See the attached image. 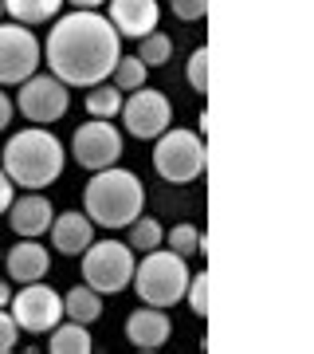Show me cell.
I'll list each match as a JSON object with an SVG mask.
<instances>
[{"label": "cell", "mask_w": 314, "mask_h": 354, "mask_svg": "<svg viewBox=\"0 0 314 354\" xmlns=\"http://www.w3.org/2000/svg\"><path fill=\"white\" fill-rule=\"evenodd\" d=\"M16 201V185H12V177L0 169V213H8V205Z\"/></svg>", "instance_id": "obj_29"}, {"label": "cell", "mask_w": 314, "mask_h": 354, "mask_svg": "<svg viewBox=\"0 0 314 354\" xmlns=\"http://www.w3.org/2000/svg\"><path fill=\"white\" fill-rule=\"evenodd\" d=\"M8 311H12L20 330H28V335H48L63 319V295L36 279V283H24V291H16Z\"/></svg>", "instance_id": "obj_10"}, {"label": "cell", "mask_w": 314, "mask_h": 354, "mask_svg": "<svg viewBox=\"0 0 314 354\" xmlns=\"http://www.w3.org/2000/svg\"><path fill=\"white\" fill-rule=\"evenodd\" d=\"M0 12H4V0H0Z\"/></svg>", "instance_id": "obj_33"}, {"label": "cell", "mask_w": 314, "mask_h": 354, "mask_svg": "<svg viewBox=\"0 0 314 354\" xmlns=\"http://www.w3.org/2000/svg\"><path fill=\"white\" fill-rule=\"evenodd\" d=\"M118 114H122V122H126V134L138 142L161 138L165 130L173 127V102L153 87H138L130 99H122V111Z\"/></svg>", "instance_id": "obj_7"}, {"label": "cell", "mask_w": 314, "mask_h": 354, "mask_svg": "<svg viewBox=\"0 0 314 354\" xmlns=\"http://www.w3.org/2000/svg\"><path fill=\"white\" fill-rule=\"evenodd\" d=\"M48 268H51V252L32 236H20V244L8 248V256H4V272H8L12 283H36V279L48 276Z\"/></svg>", "instance_id": "obj_14"}, {"label": "cell", "mask_w": 314, "mask_h": 354, "mask_svg": "<svg viewBox=\"0 0 314 354\" xmlns=\"http://www.w3.org/2000/svg\"><path fill=\"white\" fill-rule=\"evenodd\" d=\"M165 241H169V248H173L177 256H201V228L188 225V221H181V225H173L169 232H165Z\"/></svg>", "instance_id": "obj_24"}, {"label": "cell", "mask_w": 314, "mask_h": 354, "mask_svg": "<svg viewBox=\"0 0 314 354\" xmlns=\"http://www.w3.org/2000/svg\"><path fill=\"white\" fill-rule=\"evenodd\" d=\"M134 279V248L122 241H90L83 252V283L99 295H118Z\"/></svg>", "instance_id": "obj_6"}, {"label": "cell", "mask_w": 314, "mask_h": 354, "mask_svg": "<svg viewBox=\"0 0 314 354\" xmlns=\"http://www.w3.org/2000/svg\"><path fill=\"white\" fill-rule=\"evenodd\" d=\"M67 4H75V8H83V12H99L106 0H67Z\"/></svg>", "instance_id": "obj_31"}, {"label": "cell", "mask_w": 314, "mask_h": 354, "mask_svg": "<svg viewBox=\"0 0 314 354\" xmlns=\"http://www.w3.org/2000/svg\"><path fill=\"white\" fill-rule=\"evenodd\" d=\"M130 232H126V244L134 248V252H153V248H161L165 241V228L157 216H138L134 225H126Z\"/></svg>", "instance_id": "obj_20"}, {"label": "cell", "mask_w": 314, "mask_h": 354, "mask_svg": "<svg viewBox=\"0 0 314 354\" xmlns=\"http://www.w3.org/2000/svg\"><path fill=\"white\" fill-rule=\"evenodd\" d=\"M169 335H173V323H169V315H165V307L146 304L126 319V339H130V346H138L141 354L161 351L165 342H169Z\"/></svg>", "instance_id": "obj_13"}, {"label": "cell", "mask_w": 314, "mask_h": 354, "mask_svg": "<svg viewBox=\"0 0 314 354\" xmlns=\"http://www.w3.org/2000/svg\"><path fill=\"white\" fill-rule=\"evenodd\" d=\"M0 169L12 177L16 189H48L63 174V142L43 127H28L8 138Z\"/></svg>", "instance_id": "obj_2"}, {"label": "cell", "mask_w": 314, "mask_h": 354, "mask_svg": "<svg viewBox=\"0 0 314 354\" xmlns=\"http://www.w3.org/2000/svg\"><path fill=\"white\" fill-rule=\"evenodd\" d=\"M16 111L24 114L28 122H59L63 114L71 111V95H67V83H59L55 75H32L20 83V95H16Z\"/></svg>", "instance_id": "obj_11"}, {"label": "cell", "mask_w": 314, "mask_h": 354, "mask_svg": "<svg viewBox=\"0 0 314 354\" xmlns=\"http://www.w3.org/2000/svg\"><path fill=\"white\" fill-rule=\"evenodd\" d=\"M153 169L157 177H165L169 185H188L204 174L208 165V150H204V138L197 130L185 127H169L161 138H153Z\"/></svg>", "instance_id": "obj_5"}, {"label": "cell", "mask_w": 314, "mask_h": 354, "mask_svg": "<svg viewBox=\"0 0 314 354\" xmlns=\"http://www.w3.org/2000/svg\"><path fill=\"white\" fill-rule=\"evenodd\" d=\"M188 307H193V315H208V272H197V276H188Z\"/></svg>", "instance_id": "obj_26"}, {"label": "cell", "mask_w": 314, "mask_h": 354, "mask_svg": "<svg viewBox=\"0 0 314 354\" xmlns=\"http://www.w3.org/2000/svg\"><path fill=\"white\" fill-rule=\"evenodd\" d=\"M138 59L146 67H165L169 59H173V39L165 36L161 28L157 32H150V36L138 39Z\"/></svg>", "instance_id": "obj_22"}, {"label": "cell", "mask_w": 314, "mask_h": 354, "mask_svg": "<svg viewBox=\"0 0 314 354\" xmlns=\"http://www.w3.org/2000/svg\"><path fill=\"white\" fill-rule=\"evenodd\" d=\"M173 16L185 20V24L204 20V16H208V0H173Z\"/></svg>", "instance_id": "obj_28"}, {"label": "cell", "mask_w": 314, "mask_h": 354, "mask_svg": "<svg viewBox=\"0 0 314 354\" xmlns=\"http://www.w3.org/2000/svg\"><path fill=\"white\" fill-rule=\"evenodd\" d=\"M43 48L24 24H0V87H20L36 75Z\"/></svg>", "instance_id": "obj_9"}, {"label": "cell", "mask_w": 314, "mask_h": 354, "mask_svg": "<svg viewBox=\"0 0 314 354\" xmlns=\"http://www.w3.org/2000/svg\"><path fill=\"white\" fill-rule=\"evenodd\" d=\"M16 342H20V327H16V319L8 307H0V354H12Z\"/></svg>", "instance_id": "obj_27"}, {"label": "cell", "mask_w": 314, "mask_h": 354, "mask_svg": "<svg viewBox=\"0 0 314 354\" xmlns=\"http://www.w3.org/2000/svg\"><path fill=\"white\" fill-rule=\"evenodd\" d=\"M118 59H122V36L102 12H83V8L55 20L43 44V64L67 87L106 83Z\"/></svg>", "instance_id": "obj_1"}, {"label": "cell", "mask_w": 314, "mask_h": 354, "mask_svg": "<svg viewBox=\"0 0 314 354\" xmlns=\"http://www.w3.org/2000/svg\"><path fill=\"white\" fill-rule=\"evenodd\" d=\"M118 111H122V91L114 87V83H95L87 95V114L90 118H118Z\"/></svg>", "instance_id": "obj_21"}, {"label": "cell", "mask_w": 314, "mask_h": 354, "mask_svg": "<svg viewBox=\"0 0 314 354\" xmlns=\"http://www.w3.org/2000/svg\"><path fill=\"white\" fill-rule=\"evenodd\" d=\"M48 351L51 354H90L95 351V342H90V330L83 327V323H55V327L48 330Z\"/></svg>", "instance_id": "obj_18"}, {"label": "cell", "mask_w": 314, "mask_h": 354, "mask_svg": "<svg viewBox=\"0 0 314 354\" xmlns=\"http://www.w3.org/2000/svg\"><path fill=\"white\" fill-rule=\"evenodd\" d=\"M134 291H138L141 304L150 307H169L181 304L188 291V260L185 256H177L173 248L169 252H161V248H153V252H146V260L141 264H134Z\"/></svg>", "instance_id": "obj_4"}, {"label": "cell", "mask_w": 314, "mask_h": 354, "mask_svg": "<svg viewBox=\"0 0 314 354\" xmlns=\"http://www.w3.org/2000/svg\"><path fill=\"white\" fill-rule=\"evenodd\" d=\"M63 8V0H4V12L12 16L16 24H48L55 20Z\"/></svg>", "instance_id": "obj_19"}, {"label": "cell", "mask_w": 314, "mask_h": 354, "mask_svg": "<svg viewBox=\"0 0 314 354\" xmlns=\"http://www.w3.org/2000/svg\"><path fill=\"white\" fill-rule=\"evenodd\" d=\"M185 75H188V87L193 91H201V95L208 91V48H197L193 55H188V71Z\"/></svg>", "instance_id": "obj_25"}, {"label": "cell", "mask_w": 314, "mask_h": 354, "mask_svg": "<svg viewBox=\"0 0 314 354\" xmlns=\"http://www.w3.org/2000/svg\"><path fill=\"white\" fill-rule=\"evenodd\" d=\"M51 244L55 252L63 256H79L87 252L90 241H95V221L87 213H63V216H51Z\"/></svg>", "instance_id": "obj_15"}, {"label": "cell", "mask_w": 314, "mask_h": 354, "mask_svg": "<svg viewBox=\"0 0 314 354\" xmlns=\"http://www.w3.org/2000/svg\"><path fill=\"white\" fill-rule=\"evenodd\" d=\"M83 205H87V216L102 228H126L134 225L146 209V189H141V177L134 169H118V165H106L87 181L83 189Z\"/></svg>", "instance_id": "obj_3"}, {"label": "cell", "mask_w": 314, "mask_h": 354, "mask_svg": "<svg viewBox=\"0 0 314 354\" xmlns=\"http://www.w3.org/2000/svg\"><path fill=\"white\" fill-rule=\"evenodd\" d=\"M114 87L118 91H138V87H146V75H150V67L141 64L138 55H126V59H118L114 64Z\"/></svg>", "instance_id": "obj_23"}, {"label": "cell", "mask_w": 314, "mask_h": 354, "mask_svg": "<svg viewBox=\"0 0 314 354\" xmlns=\"http://www.w3.org/2000/svg\"><path fill=\"white\" fill-rule=\"evenodd\" d=\"M12 304V288H8V283H0V307H8Z\"/></svg>", "instance_id": "obj_32"}, {"label": "cell", "mask_w": 314, "mask_h": 354, "mask_svg": "<svg viewBox=\"0 0 314 354\" xmlns=\"http://www.w3.org/2000/svg\"><path fill=\"white\" fill-rule=\"evenodd\" d=\"M106 8H110V20L114 32L118 36H130V39H141L157 32L161 24V8H157V0H106Z\"/></svg>", "instance_id": "obj_12"}, {"label": "cell", "mask_w": 314, "mask_h": 354, "mask_svg": "<svg viewBox=\"0 0 314 354\" xmlns=\"http://www.w3.org/2000/svg\"><path fill=\"white\" fill-rule=\"evenodd\" d=\"M51 216H55V209L43 193H28V197H16L8 205V221H12L16 236H32V241L43 236L51 228Z\"/></svg>", "instance_id": "obj_16"}, {"label": "cell", "mask_w": 314, "mask_h": 354, "mask_svg": "<svg viewBox=\"0 0 314 354\" xmlns=\"http://www.w3.org/2000/svg\"><path fill=\"white\" fill-rule=\"evenodd\" d=\"M12 114H16V102L0 91V130H8V122H12Z\"/></svg>", "instance_id": "obj_30"}, {"label": "cell", "mask_w": 314, "mask_h": 354, "mask_svg": "<svg viewBox=\"0 0 314 354\" xmlns=\"http://www.w3.org/2000/svg\"><path fill=\"white\" fill-rule=\"evenodd\" d=\"M63 315L71 319V323H83V327L99 323L102 319V295L95 288H87V283H79V288H71L63 295Z\"/></svg>", "instance_id": "obj_17"}, {"label": "cell", "mask_w": 314, "mask_h": 354, "mask_svg": "<svg viewBox=\"0 0 314 354\" xmlns=\"http://www.w3.org/2000/svg\"><path fill=\"white\" fill-rule=\"evenodd\" d=\"M71 158L83 169H90V174H99L106 165H118V158H122V130L114 127L110 118H87L75 130V138H71Z\"/></svg>", "instance_id": "obj_8"}]
</instances>
